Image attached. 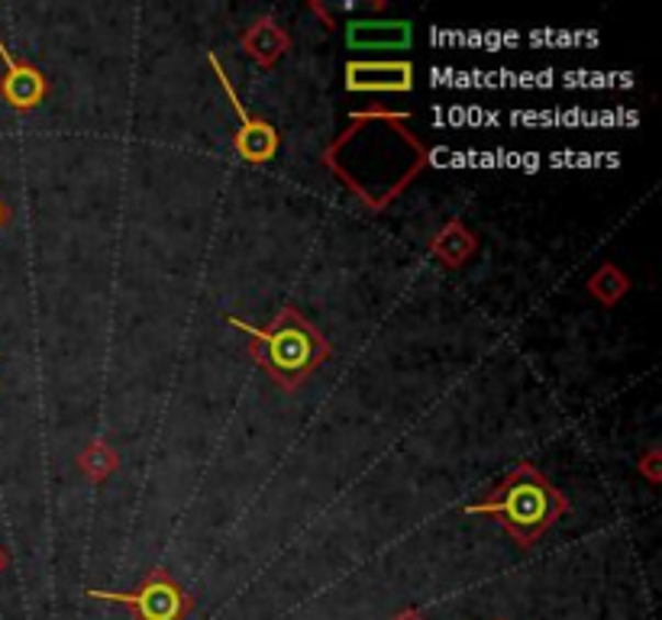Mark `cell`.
Listing matches in <instances>:
<instances>
[{
  "mask_svg": "<svg viewBox=\"0 0 662 620\" xmlns=\"http://www.w3.org/2000/svg\"><path fill=\"white\" fill-rule=\"evenodd\" d=\"M98 601H116L133 608L136 620H184L191 611L188 591L168 575L166 568H153L143 588L136 591H88Z\"/></svg>",
  "mask_w": 662,
  "mask_h": 620,
  "instance_id": "3",
  "label": "cell"
},
{
  "mask_svg": "<svg viewBox=\"0 0 662 620\" xmlns=\"http://www.w3.org/2000/svg\"><path fill=\"white\" fill-rule=\"evenodd\" d=\"M346 88L359 94H401L414 88L411 61H349Z\"/></svg>",
  "mask_w": 662,
  "mask_h": 620,
  "instance_id": "5",
  "label": "cell"
},
{
  "mask_svg": "<svg viewBox=\"0 0 662 620\" xmlns=\"http://www.w3.org/2000/svg\"><path fill=\"white\" fill-rule=\"evenodd\" d=\"M565 510V495L537 465L520 462L485 501L465 508V514H489L517 540V546H534Z\"/></svg>",
  "mask_w": 662,
  "mask_h": 620,
  "instance_id": "2",
  "label": "cell"
},
{
  "mask_svg": "<svg viewBox=\"0 0 662 620\" xmlns=\"http://www.w3.org/2000/svg\"><path fill=\"white\" fill-rule=\"evenodd\" d=\"M229 327L249 337L253 359L276 385H281V392H298L333 352L324 334L294 307H281L269 327H253L236 317H229Z\"/></svg>",
  "mask_w": 662,
  "mask_h": 620,
  "instance_id": "1",
  "label": "cell"
},
{
  "mask_svg": "<svg viewBox=\"0 0 662 620\" xmlns=\"http://www.w3.org/2000/svg\"><path fill=\"white\" fill-rule=\"evenodd\" d=\"M81 465H85V472L94 478V482H101V478H108L113 472V465H116V455H113L104 443H91L88 452L81 455Z\"/></svg>",
  "mask_w": 662,
  "mask_h": 620,
  "instance_id": "9",
  "label": "cell"
},
{
  "mask_svg": "<svg viewBox=\"0 0 662 620\" xmlns=\"http://www.w3.org/2000/svg\"><path fill=\"white\" fill-rule=\"evenodd\" d=\"M211 65H214V71H217V78H221L223 94L229 98L233 111H236V116H239V129H236V136H233V149H236V156L246 159V162H269V159H276L278 143H281L276 126L266 123V120H259V116H253V113L239 104V98H236V91H233V81L226 78V71L221 68L217 53H211Z\"/></svg>",
  "mask_w": 662,
  "mask_h": 620,
  "instance_id": "4",
  "label": "cell"
},
{
  "mask_svg": "<svg viewBox=\"0 0 662 620\" xmlns=\"http://www.w3.org/2000/svg\"><path fill=\"white\" fill-rule=\"evenodd\" d=\"M243 49L256 58L262 68H272L281 58V53L288 49V36H284V30L278 26L272 16H259L243 36Z\"/></svg>",
  "mask_w": 662,
  "mask_h": 620,
  "instance_id": "7",
  "label": "cell"
},
{
  "mask_svg": "<svg viewBox=\"0 0 662 620\" xmlns=\"http://www.w3.org/2000/svg\"><path fill=\"white\" fill-rule=\"evenodd\" d=\"M0 61L7 68L3 81H0V94L13 111H33L36 104H43V98L49 94V81L40 68H33L30 61L13 58V53L3 46L0 40Z\"/></svg>",
  "mask_w": 662,
  "mask_h": 620,
  "instance_id": "6",
  "label": "cell"
},
{
  "mask_svg": "<svg viewBox=\"0 0 662 620\" xmlns=\"http://www.w3.org/2000/svg\"><path fill=\"white\" fill-rule=\"evenodd\" d=\"M346 40L349 46H359V49H375V46L401 49L411 43V23H349Z\"/></svg>",
  "mask_w": 662,
  "mask_h": 620,
  "instance_id": "8",
  "label": "cell"
},
{
  "mask_svg": "<svg viewBox=\"0 0 662 620\" xmlns=\"http://www.w3.org/2000/svg\"><path fill=\"white\" fill-rule=\"evenodd\" d=\"M3 217H7V211H3V204H0V224H3Z\"/></svg>",
  "mask_w": 662,
  "mask_h": 620,
  "instance_id": "10",
  "label": "cell"
}]
</instances>
